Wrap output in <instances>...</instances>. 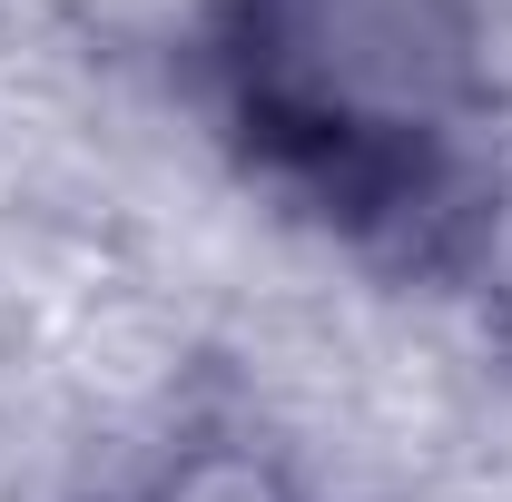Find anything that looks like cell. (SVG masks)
Wrapping results in <instances>:
<instances>
[{
    "label": "cell",
    "instance_id": "obj_1",
    "mask_svg": "<svg viewBox=\"0 0 512 502\" xmlns=\"http://www.w3.org/2000/svg\"><path fill=\"white\" fill-rule=\"evenodd\" d=\"M188 69L247 178L394 266L424 256L493 119L483 0H207Z\"/></svg>",
    "mask_w": 512,
    "mask_h": 502
},
{
    "label": "cell",
    "instance_id": "obj_2",
    "mask_svg": "<svg viewBox=\"0 0 512 502\" xmlns=\"http://www.w3.org/2000/svg\"><path fill=\"white\" fill-rule=\"evenodd\" d=\"M99 502H325L316 473L296 463V443H276L247 414H188L178 434H158Z\"/></svg>",
    "mask_w": 512,
    "mask_h": 502
},
{
    "label": "cell",
    "instance_id": "obj_3",
    "mask_svg": "<svg viewBox=\"0 0 512 502\" xmlns=\"http://www.w3.org/2000/svg\"><path fill=\"white\" fill-rule=\"evenodd\" d=\"M414 276L444 286V296H463V306L483 315V335L512 345V158H473V178L434 217Z\"/></svg>",
    "mask_w": 512,
    "mask_h": 502
}]
</instances>
